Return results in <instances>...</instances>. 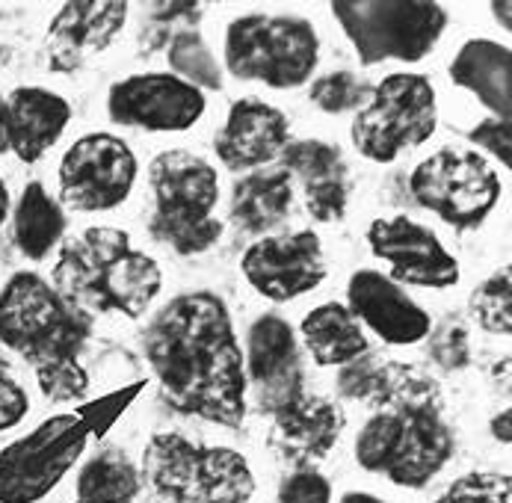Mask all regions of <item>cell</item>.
I'll list each match as a JSON object with an SVG mask.
<instances>
[{
	"label": "cell",
	"instance_id": "obj_1",
	"mask_svg": "<svg viewBox=\"0 0 512 503\" xmlns=\"http://www.w3.org/2000/svg\"><path fill=\"white\" fill-rule=\"evenodd\" d=\"M143 353L169 409L240 430L249 415L243 347L214 290L172 296L146 326Z\"/></svg>",
	"mask_w": 512,
	"mask_h": 503
},
{
	"label": "cell",
	"instance_id": "obj_2",
	"mask_svg": "<svg viewBox=\"0 0 512 503\" xmlns=\"http://www.w3.org/2000/svg\"><path fill=\"white\" fill-rule=\"evenodd\" d=\"M89 338L92 317L39 273H15L0 290V344L33 367L48 400L77 403L89 394L80 364Z\"/></svg>",
	"mask_w": 512,
	"mask_h": 503
},
{
	"label": "cell",
	"instance_id": "obj_3",
	"mask_svg": "<svg viewBox=\"0 0 512 503\" xmlns=\"http://www.w3.org/2000/svg\"><path fill=\"white\" fill-rule=\"evenodd\" d=\"M353 450L367 474H382L412 492L430 486L456 453L439 382L412 364H400L388 403L367 418Z\"/></svg>",
	"mask_w": 512,
	"mask_h": 503
},
{
	"label": "cell",
	"instance_id": "obj_4",
	"mask_svg": "<svg viewBox=\"0 0 512 503\" xmlns=\"http://www.w3.org/2000/svg\"><path fill=\"white\" fill-rule=\"evenodd\" d=\"M51 285L92 320L98 314L140 320L160 296L163 273L128 231L95 225L60 243Z\"/></svg>",
	"mask_w": 512,
	"mask_h": 503
},
{
	"label": "cell",
	"instance_id": "obj_5",
	"mask_svg": "<svg viewBox=\"0 0 512 503\" xmlns=\"http://www.w3.org/2000/svg\"><path fill=\"white\" fill-rule=\"evenodd\" d=\"M148 184L154 193V211L148 219L154 243L181 258L205 255L220 243L225 222L214 216L220 175L205 157L184 148L160 151L148 163Z\"/></svg>",
	"mask_w": 512,
	"mask_h": 503
},
{
	"label": "cell",
	"instance_id": "obj_6",
	"mask_svg": "<svg viewBox=\"0 0 512 503\" xmlns=\"http://www.w3.org/2000/svg\"><path fill=\"white\" fill-rule=\"evenodd\" d=\"M140 474L160 503H249L255 495V474L240 450L178 432L148 438Z\"/></svg>",
	"mask_w": 512,
	"mask_h": 503
},
{
	"label": "cell",
	"instance_id": "obj_7",
	"mask_svg": "<svg viewBox=\"0 0 512 503\" xmlns=\"http://www.w3.org/2000/svg\"><path fill=\"white\" fill-rule=\"evenodd\" d=\"M222 60L231 77L270 89L305 86L320 63L317 27L302 15L249 12L228 24Z\"/></svg>",
	"mask_w": 512,
	"mask_h": 503
},
{
	"label": "cell",
	"instance_id": "obj_8",
	"mask_svg": "<svg viewBox=\"0 0 512 503\" xmlns=\"http://www.w3.org/2000/svg\"><path fill=\"white\" fill-rule=\"evenodd\" d=\"M329 9L362 66L421 63L450 21L447 9L433 0H335Z\"/></svg>",
	"mask_w": 512,
	"mask_h": 503
},
{
	"label": "cell",
	"instance_id": "obj_9",
	"mask_svg": "<svg viewBox=\"0 0 512 503\" xmlns=\"http://www.w3.org/2000/svg\"><path fill=\"white\" fill-rule=\"evenodd\" d=\"M439 125L436 86L427 74L394 72L373 86L356 113L350 140L370 163H394L403 151L424 145Z\"/></svg>",
	"mask_w": 512,
	"mask_h": 503
},
{
	"label": "cell",
	"instance_id": "obj_10",
	"mask_svg": "<svg viewBox=\"0 0 512 503\" xmlns=\"http://www.w3.org/2000/svg\"><path fill=\"white\" fill-rule=\"evenodd\" d=\"M415 202L456 231L480 228L501 202L495 166L474 148H439L409 175Z\"/></svg>",
	"mask_w": 512,
	"mask_h": 503
},
{
	"label": "cell",
	"instance_id": "obj_11",
	"mask_svg": "<svg viewBox=\"0 0 512 503\" xmlns=\"http://www.w3.org/2000/svg\"><path fill=\"white\" fill-rule=\"evenodd\" d=\"M89 427L80 412H66L0 450V503L45 501L80 462Z\"/></svg>",
	"mask_w": 512,
	"mask_h": 503
},
{
	"label": "cell",
	"instance_id": "obj_12",
	"mask_svg": "<svg viewBox=\"0 0 512 503\" xmlns=\"http://www.w3.org/2000/svg\"><path fill=\"white\" fill-rule=\"evenodd\" d=\"M137 172V154L122 137L86 134L60 160V205L80 214L113 211L134 193Z\"/></svg>",
	"mask_w": 512,
	"mask_h": 503
},
{
	"label": "cell",
	"instance_id": "obj_13",
	"mask_svg": "<svg viewBox=\"0 0 512 503\" xmlns=\"http://www.w3.org/2000/svg\"><path fill=\"white\" fill-rule=\"evenodd\" d=\"M205 107V92L172 72L131 74L107 92L110 119L148 134H184L205 116Z\"/></svg>",
	"mask_w": 512,
	"mask_h": 503
},
{
	"label": "cell",
	"instance_id": "obj_14",
	"mask_svg": "<svg viewBox=\"0 0 512 503\" xmlns=\"http://www.w3.org/2000/svg\"><path fill=\"white\" fill-rule=\"evenodd\" d=\"M243 373L252 406L267 418L305 391L302 347L282 314L270 311L252 320L243 347Z\"/></svg>",
	"mask_w": 512,
	"mask_h": 503
},
{
	"label": "cell",
	"instance_id": "obj_15",
	"mask_svg": "<svg viewBox=\"0 0 512 503\" xmlns=\"http://www.w3.org/2000/svg\"><path fill=\"white\" fill-rule=\"evenodd\" d=\"M240 270L258 296L270 302H293L323 285L326 255L314 231H282L258 237V243L243 252Z\"/></svg>",
	"mask_w": 512,
	"mask_h": 503
},
{
	"label": "cell",
	"instance_id": "obj_16",
	"mask_svg": "<svg viewBox=\"0 0 512 503\" xmlns=\"http://www.w3.org/2000/svg\"><path fill=\"white\" fill-rule=\"evenodd\" d=\"M370 252L391 267L397 285L447 290L462 279L459 261L444 249L439 234L412 216H379L367 228Z\"/></svg>",
	"mask_w": 512,
	"mask_h": 503
},
{
	"label": "cell",
	"instance_id": "obj_17",
	"mask_svg": "<svg viewBox=\"0 0 512 503\" xmlns=\"http://www.w3.org/2000/svg\"><path fill=\"white\" fill-rule=\"evenodd\" d=\"M131 3L119 0H72L63 3L45 33V66L74 74L92 57L104 54L125 30Z\"/></svg>",
	"mask_w": 512,
	"mask_h": 503
},
{
	"label": "cell",
	"instance_id": "obj_18",
	"mask_svg": "<svg viewBox=\"0 0 512 503\" xmlns=\"http://www.w3.org/2000/svg\"><path fill=\"white\" fill-rule=\"evenodd\" d=\"M347 308L362 323V329H370L388 347H415L433 329L430 314L403 285L379 270H359L350 276Z\"/></svg>",
	"mask_w": 512,
	"mask_h": 503
},
{
	"label": "cell",
	"instance_id": "obj_19",
	"mask_svg": "<svg viewBox=\"0 0 512 503\" xmlns=\"http://www.w3.org/2000/svg\"><path fill=\"white\" fill-rule=\"evenodd\" d=\"M344 427L341 403L302 391L270 415V447L293 468H314L335 450Z\"/></svg>",
	"mask_w": 512,
	"mask_h": 503
},
{
	"label": "cell",
	"instance_id": "obj_20",
	"mask_svg": "<svg viewBox=\"0 0 512 503\" xmlns=\"http://www.w3.org/2000/svg\"><path fill=\"white\" fill-rule=\"evenodd\" d=\"M288 143V116L279 107L249 95L228 107L225 125L214 140V151L228 172H252L273 163Z\"/></svg>",
	"mask_w": 512,
	"mask_h": 503
},
{
	"label": "cell",
	"instance_id": "obj_21",
	"mask_svg": "<svg viewBox=\"0 0 512 503\" xmlns=\"http://www.w3.org/2000/svg\"><path fill=\"white\" fill-rule=\"evenodd\" d=\"M282 169L299 184L305 211L317 222H341L350 208V166L338 145L326 140H291L285 145Z\"/></svg>",
	"mask_w": 512,
	"mask_h": 503
},
{
	"label": "cell",
	"instance_id": "obj_22",
	"mask_svg": "<svg viewBox=\"0 0 512 503\" xmlns=\"http://www.w3.org/2000/svg\"><path fill=\"white\" fill-rule=\"evenodd\" d=\"M6 143L21 163L42 160L72 122V104L45 86H18L3 101Z\"/></svg>",
	"mask_w": 512,
	"mask_h": 503
},
{
	"label": "cell",
	"instance_id": "obj_23",
	"mask_svg": "<svg viewBox=\"0 0 512 503\" xmlns=\"http://www.w3.org/2000/svg\"><path fill=\"white\" fill-rule=\"evenodd\" d=\"M293 199H296V187L282 166L252 169L240 175L231 187L228 219L243 234L267 237L291 216Z\"/></svg>",
	"mask_w": 512,
	"mask_h": 503
},
{
	"label": "cell",
	"instance_id": "obj_24",
	"mask_svg": "<svg viewBox=\"0 0 512 503\" xmlns=\"http://www.w3.org/2000/svg\"><path fill=\"white\" fill-rule=\"evenodd\" d=\"M450 80L468 89L495 119L512 116V51L492 39H468L450 63Z\"/></svg>",
	"mask_w": 512,
	"mask_h": 503
},
{
	"label": "cell",
	"instance_id": "obj_25",
	"mask_svg": "<svg viewBox=\"0 0 512 503\" xmlns=\"http://www.w3.org/2000/svg\"><path fill=\"white\" fill-rule=\"evenodd\" d=\"M299 338L317 367H344L370 350L362 323L344 302H323L299 323Z\"/></svg>",
	"mask_w": 512,
	"mask_h": 503
},
{
	"label": "cell",
	"instance_id": "obj_26",
	"mask_svg": "<svg viewBox=\"0 0 512 503\" xmlns=\"http://www.w3.org/2000/svg\"><path fill=\"white\" fill-rule=\"evenodd\" d=\"M66 234V211L39 181H30L12 211V237L24 258L45 261Z\"/></svg>",
	"mask_w": 512,
	"mask_h": 503
},
{
	"label": "cell",
	"instance_id": "obj_27",
	"mask_svg": "<svg viewBox=\"0 0 512 503\" xmlns=\"http://www.w3.org/2000/svg\"><path fill=\"white\" fill-rule=\"evenodd\" d=\"M143 492L140 465L122 447H101L74 480V503H134Z\"/></svg>",
	"mask_w": 512,
	"mask_h": 503
},
{
	"label": "cell",
	"instance_id": "obj_28",
	"mask_svg": "<svg viewBox=\"0 0 512 503\" xmlns=\"http://www.w3.org/2000/svg\"><path fill=\"white\" fill-rule=\"evenodd\" d=\"M166 60L175 77L187 80L199 92H220L225 86V72L205 36L193 27H181L166 42Z\"/></svg>",
	"mask_w": 512,
	"mask_h": 503
},
{
	"label": "cell",
	"instance_id": "obj_29",
	"mask_svg": "<svg viewBox=\"0 0 512 503\" xmlns=\"http://www.w3.org/2000/svg\"><path fill=\"white\" fill-rule=\"evenodd\" d=\"M400 364L403 361L367 350L365 356L338 367L335 388L344 400H359V403H367L373 409H382L394 391V382L400 376Z\"/></svg>",
	"mask_w": 512,
	"mask_h": 503
},
{
	"label": "cell",
	"instance_id": "obj_30",
	"mask_svg": "<svg viewBox=\"0 0 512 503\" xmlns=\"http://www.w3.org/2000/svg\"><path fill=\"white\" fill-rule=\"evenodd\" d=\"M373 95V83H367L365 77H359L356 72H329L320 74L311 80L308 86V101L323 110V113H332V116H341V113H359L370 101Z\"/></svg>",
	"mask_w": 512,
	"mask_h": 503
},
{
	"label": "cell",
	"instance_id": "obj_31",
	"mask_svg": "<svg viewBox=\"0 0 512 503\" xmlns=\"http://www.w3.org/2000/svg\"><path fill=\"white\" fill-rule=\"evenodd\" d=\"M468 311L477 320L480 329L492 332V335H510L512 332V276L510 270H498L492 273L486 282H480L471 299H468Z\"/></svg>",
	"mask_w": 512,
	"mask_h": 503
},
{
	"label": "cell",
	"instance_id": "obj_32",
	"mask_svg": "<svg viewBox=\"0 0 512 503\" xmlns=\"http://www.w3.org/2000/svg\"><path fill=\"white\" fill-rule=\"evenodd\" d=\"M424 341L430 361L444 373H456L471 364V338L459 317H444L439 326L430 329Z\"/></svg>",
	"mask_w": 512,
	"mask_h": 503
},
{
	"label": "cell",
	"instance_id": "obj_33",
	"mask_svg": "<svg viewBox=\"0 0 512 503\" xmlns=\"http://www.w3.org/2000/svg\"><path fill=\"white\" fill-rule=\"evenodd\" d=\"M436 503H512L510 474L471 471L456 477Z\"/></svg>",
	"mask_w": 512,
	"mask_h": 503
},
{
	"label": "cell",
	"instance_id": "obj_34",
	"mask_svg": "<svg viewBox=\"0 0 512 503\" xmlns=\"http://www.w3.org/2000/svg\"><path fill=\"white\" fill-rule=\"evenodd\" d=\"M276 503H332V486L317 468H293L279 483Z\"/></svg>",
	"mask_w": 512,
	"mask_h": 503
},
{
	"label": "cell",
	"instance_id": "obj_35",
	"mask_svg": "<svg viewBox=\"0 0 512 503\" xmlns=\"http://www.w3.org/2000/svg\"><path fill=\"white\" fill-rule=\"evenodd\" d=\"M30 412V397L15 379L12 367L0 359V432L18 427Z\"/></svg>",
	"mask_w": 512,
	"mask_h": 503
},
{
	"label": "cell",
	"instance_id": "obj_36",
	"mask_svg": "<svg viewBox=\"0 0 512 503\" xmlns=\"http://www.w3.org/2000/svg\"><path fill=\"white\" fill-rule=\"evenodd\" d=\"M468 140L477 145V148H483L489 157H495L504 169H510L512 166V128L510 122H504V119H483V122H477V128H471L468 131Z\"/></svg>",
	"mask_w": 512,
	"mask_h": 503
},
{
	"label": "cell",
	"instance_id": "obj_37",
	"mask_svg": "<svg viewBox=\"0 0 512 503\" xmlns=\"http://www.w3.org/2000/svg\"><path fill=\"white\" fill-rule=\"evenodd\" d=\"M202 15V3H148V18L172 27L175 21H193Z\"/></svg>",
	"mask_w": 512,
	"mask_h": 503
},
{
	"label": "cell",
	"instance_id": "obj_38",
	"mask_svg": "<svg viewBox=\"0 0 512 503\" xmlns=\"http://www.w3.org/2000/svg\"><path fill=\"white\" fill-rule=\"evenodd\" d=\"M492 435H495V441H501V444H510L512 441V412L510 409H501V412L492 418Z\"/></svg>",
	"mask_w": 512,
	"mask_h": 503
},
{
	"label": "cell",
	"instance_id": "obj_39",
	"mask_svg": "<svg viewBox=\"0 0 512 503\" xmlns=\"http://www.w3.org/2000/svg\"><path fill=\"white\" fill-rule=\"evenodd\" d=\"M492 15H495V21H498L504 30H510L512 27V3L510 0H498V3H492Z\"/></svg>",
	"mask_w": 512,
	"mask_h": 503
},
{
	"label": "cell",
	"instance_id": "obj_40",
	"mask_svg": "<svg viewBox=\"0 0 512 503\" xmlns=\"http://www.w3.org/2000/svg\"><path fill=\"white\" fill-rule=\"evenodd\" d=\"M338 503H388V501H382V498H376V495H370V492H347V495H341V501Z\"/></svg>",
	"mask_w": 512,
	"mask_h": 503
},
{
	"label": "cell",
	"instance_id": "obj_41",
	"mask_svg": "<svg viewBox=\"0 0 512 503\" xmlns=\"http://www.w3.org/2000/svg\"><path fill=\"white\" fill-rule=\"evenodd\" d=\"M9 211H12V199H9V187H6V181L0 178V225L9 219Z\"/></svg>",
	"mask_w": 512,
	"mask_h": 503
},
{
	"label": "cell",
	"instance_id": "obj_42",
	"mask_svg": "<svg viewBox=\"0 0 512 503\" xmlns=\"http://www.w3.org/2000/svg\"><path fill=\"white\" fill-rule=\"evenodd\" d=\"M9 151V143H6V113H3V98H0V154Z\"/></svg>",
	"mask_w": 512,
	"mask_h": 503
}]
</instances>
